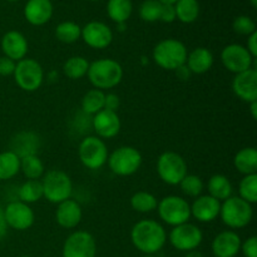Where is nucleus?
Listing matches in <instances>:
<instances>
[{
    "instance_id": "42",
    "label": "nucleus",
    "mask_w": 257,
    "mask_h": 257,
    "mask_svg": "<svg viewBox=\"0 0 257 257\" xmlns=\"http://www.w3.org/2000/svg\"><path fill=\"white\" fill-rule=\"evenodd\" d=\"M160 20L163 23H172L176 20V10L175 5L172 4H162L161 7Z\"/></svg>"
},
{
    "instance_id": "6",
    "label": "nucleus",
    "mask_w": 257,
    "mask_h": 257,
    "mask_svg": "<svg viewBox=\"0 0 257 257\" xmlns=\"http://www.w3.org/2000/svg\"><path fill=\"white\" fill-rule=\"evenodd\" d=\"M108 167L114 175L127 177L137 172L142 166V155L131 146H122L108 155Z\"/></svg>"
},
{
    "instance_id": "38",
    "label": "nucleus",
    "mask_w": 257,
    "mask_h": 257,
    "mask_svg": "<svg viewBox=\"0 0 257 257\" xmlns=\"http://www.w3.org/2000/svg\"><path fill=\"white\" fill-rule=\"evenodd\" d=\"M161 7H162V4L158 0H146L140 8V17L145 22H157V20H160Z\"/></svg>"
},
{
    "instance_id": "31",
    "label": "nucleus",
    "mask_w": 257,
    "mask_h": 257,
    "mask_svg": "<svg viewBox=\"0 0 257 257\" xmlns=\"http://www.w3.org/2000/svg\"><path fill=\"white\" fill-rule=\"evenodd\" d=\"M20 172V158L12 151L0 153V181L15 177Z\"/></svg>"
},
{
    "instance_id": "10",
    "label": "nucleus",
    "mask_w": 257,
    "mask_h": 257,
    "mask_svg": "<svg viewBox=\"0 0 257 257\" xmlns=\"http://www.w3.org/2000/svg\"><path fill=\"white\" fill-rule=\"evenodd\" d=\"M157 211L160 218L167 225L175 226L188 222L191 218V206L185 198L167 196L158 202Z\"/></svg>"
},
{
    "instance_id": "23",
    "label": "nucleus",
    "mask_w": 257,
    "mask_h": 257,
    "mask_svg": "<svg viewBox=\"0 0 257 257\" xmlns=\"http://www.w3.org/2000/svg\"><path fill=\"white\" fill-rule=\"evenodd\" d=\"M25 19L35 27L47 24L53 15V4L50 0H29L24 8Z\"/></svg>"
},
{
    "instance_id": "26",
    "label": "nucleus",
    "mask_w": 257,
    "mask_h": 257,
    "mask_svg": "<svg viewBox=\"0 0 257 257\" xmlns=\"http://www.w3.org/2000/svg\"><path fill=\"white\" fill-rule=\"evenodd\" d=\"M208 195L217 201H225L232 196V183L223 175H213L207 183Z\"/></svg>"
},
{
    "instance_id": "2",
    "label": "nucleus",
    "mask_w": 257,
    "mask_h": 257,
    "mask_svg": "<svg viewBox=\"0 0 257 257\" xmlns=\"http://www.w3.org/2000/svg\"><path fill=\"white\" fill-rule=\"evenodd\" d=\"M87 75L95 89H112L122 82L123 68L117 60L103 58L90 63Z\"/></svg>"
},
{
    "instance_id": "5",
    "label": "nucleus",
    "mask_w": 257,
    "mask_h": 257,
    "mask_svg": "<svg viewBox=\"0 0 257 257\" xmlns=\"http://www.w3.org/2000/svg\"><path fill=\"white\" fill-rule=\"evenodd\" d=\"M43 197L50 203L63 202L73 193V182L69 176L62 170H50L43 176Z\"/></svg>"
},
{
    "instance_id": "14",
    "label": "nucleus",
    "mask_w": 257,
    "mask_h": 257,
    "mask_svg": "<svg viewBox=\"0 0 257 257\" xmlns=\"http://www.w3.org/2000/svg\"><path fill=\"white\" fill-rule=\"evenodd\" d=\"M221 62L228 72L238 74L252 68L253 58L243 45L230 44L221 52Z\"/></svg>"
},
{
    "instance_id": "19",
    "label": "nucleus",
    "mask_w": 257,
    "mask_h": 257,
    "mask_svg": "<svg viewBox=\"0 0 257 257\" xmlns=\"http://www.w3.org/2000/svg\"><path fill=\"white\" fill-rule=\"evenodd\" d=\"M241 237L235 231H222L212 241V253L215 257H236L241 250Z\"/></svg>"
},
{
    "instance_id": "43",
    "label": "nucleus",
    "mask_w": 257,
    "mask_h": 257,
    "mask_svg": "<svg viewBox=\"0 0 257 257\" xmlns=\"http://www.w3.org/2000/svg\"><path fill=\"white\" fill-rule=\"evenodd\" d=\"M120 99L117 94L114 93H108L104 97V109L112 110V112H117V109L119 108Z\"/></svg>"
},
{
    "instance_id": "45",
    "label": "nucleus",
    "mask_w": 257,
    "mask_h": 257,
    "mask_svg": "<svg viewBox=\"0 0 257 257\" xmlns=\"http://www.w3.org/2000/svg\"><path fill=\"white\" fill-rule=\"evenodd\" d=\"M175 72H176V75H177V78H180L181 80H188L191 78V75H192V73H191V70L188 69L186 64L181 65V67L177 68Z\"/></svg>"
},
{
    "instance_id": "18",
    "label": "nucleus",
    "mask_w": 257,
    "mask_h": 257,
    "mask_svg": "<svg viewBox=\"0 0 257 257\" xmlns=\"http://www.w3.org/2000/svg\"><path fill=\"white\" fill-rule=\"evenodd\" d=\"M191 206V216L198 222H212L220 216L221 202L210 195H201L196 197Z\"/></svg>"
},
{
    "instance_id": "30",
    "label": "nucleus",
    "mask_w": 257,
    "mask_h": 257,
    "mask_svg": "<svg viewBox=\"0 0 257 257\" xmlns=\"http://www.w3.org/2000/svg\"><path fill=\"white\" fill-rule=\"evenodd\" d=\"M104 97L105 93L99 89H90L83 97L80 107L82 112L87 115H94L98 112L104 109Z\"/></svg>"
},
{
    "instance_id": "12",
    "label": "nucleus",
    "mask_w": 257,
    "mask_h": 257,
    "mask_svg": "<svg viewBox=\"0 0 257 257\" xmlns=\"http://www.w3.org/2000/svg\"><path fill=\"white\" fill-rule=\"evenodd\" d=\"M63 257H95L97 242L92 233L87 231H75L64 241L62 250Z\"/></svg>"
},
{
    "instance_id": "34",
    "label": "nucleus",
    "mask_w": 257,
    "mask_h": 257,
    "mask_svg": "<svg viewBox=\"0 0 257 257\" xmlns=\"http://www.w3.org/2000/svg\"><path fill=\"white\" fill-rule=\"evenodd\" d=\"M20 171L28 180H39L44 175V165L38 155L20 158Z\"/></svg>"
},
{
    "instance_id": "33",
    "label": "nucleus",
    "mask_w": 257,
    "mask_h": 257,
    "mask_svg": "<svg viewBox=\"0 0 257 257\" xmlns=\"http://www.w3.org/2000/svg\"><path fill=\"white\" fill-rule=\"evenodd\" d=\"M158 201L155 195L147 192V191H140L136 192L131 197V207L140 213H150L157 210Z\"/></svg>"
},
{
    "instance_id": "21",
    "label": "nucleus",
    "mask_w": 257,
    "mask_h": 257,
    "mask_svg": "<svg viewBox=\"0 0 257 257\" xmlns=\"http://www.w3.org/2000/svg\"><path fill=\"white\" fill-rule=\"evenodd\" d=\"M28 40L24 35L17 30L5 33L2 38V50L5 57L14 60L15 63L24 59L28 53Z\"/></svg>"
},
{
    "instance_id": "49",
    "label": "nucleus",
    "mask_w": 257,
    "mask_h": 257,
    "mask_svg": "<svg viewBox=\"0 0 257 257\" xmlns=\"http://www.w3.org/2000/svg\"><path fill=\"white\" fill-rule=\"evenodd\" d=\"M158 2L161 3V4H175L176 2H177V0H158Z\"/></svg>"
},
{
    "instance_id": "8",
    "label": "nucleus",
    "mask_w": 257,
    "mask_h": 257,
    "mask_svg": "<svg viewBox=\"0 0 257 257\" xmlns=\"http://www.w3.org/2000/svg\"><path fill=\"white\" fill-rule=\"evenodd\" d=\"M157 173L165 183L177 186L187 175V163L177 152L167 151L158 157Z\"/></svg>"
},
{
    "instance_id": "48",
    "label": "nucleus",
    "mask_w": 257,
    "mask_h": 257,
    "mask_svg": "<svg viewBox=\"0 0 257 257\" xmlns=\"http://www.w3.org/2000/svg\"><path fill=\"white\" fill-rule=\"evenodd\" d=\"M185 257H203V255L202 252H200L198 250H192V251H188Z\"/></svg>"
},
{
    "instance_id": "27",
    "label": "nucleus",
    "mask_w": 257,
    "mask_h": 257,
    "mask_svg": "<svg viewBox=\"0 0 257 257\" xmlns=\"http://www.w3.org/2000/svg\"><path fill=\"white\" fill-rule=\"evenodd\" d=\"M88 69H89V62L80 55L68 58L63 64V72H64L65 77L72 80L82 79L83 77L87 75Z\"/></svg>"
},
{
    "instance_id": "24",
    "label": "nucleus",
    "mask_w": 257,
    "mask_h": 257,
    "mask_svg": "<svg viewBox=\"0 0 257 257\" xmlns=\"http://www.w3.org/2000/svg\"><path fill=\"white\" fill-rule=\"evenodd\" d=\"M215 58L212 52L207 48H196L187 54L186 65L192 74H205L212 68Z\"/></svg>"
},
{
    "instance_id": "3",
    "label": "nucleus",
    "mask_w": 257,
    "mask_h": 257,
    "mask_svg": "<svg viewBox=\"0 0 257 257\" xmlns=\"http://www.w3.org/2000/svg\"><path fill=\"white\" fill-rule=\"evenodd\" d=\"M187 48L181 40L168 38L163 39L153 48L152 58L156 64L166 70H176L186 64Z\"/></svg>"
},
{
    "instance_id": "41",
    "label": "nucleus",
    "mask_w": 257,
    "mask_h": 257,
    "mask_svg": "<svg viewBox=\"0 0 257 257\" xmlns=\"http://www.w3.org/2000/svg\"><path fill=\"white\" fill-rule=\"evenodd\" d=\"M15 65H17V63H15L14 60L9 59V58L5 57V55L0 57V75H2V77H9V75H13L14 74Z\"/></svg>"
},
{
    "instance_id": "16",
    "label": "nucleus",
    "mask_w": 257,
    "mask_h": 257,
    "mask_svg": "<svg viewBox=\"0 0 257 257\" xmlns=\"http://www.w3.org/2000/svg\"><path fill=\"white\" fill-rule=\"evenodd\" d=\"M120 118L117 112L103 109L93 115L92 127L100 140L114 138L120 131Z\"/></svg>"
},
{
    "instance_id": "7",
    "label": "nucleus",
    "mask_w": 257,
    "mask_h": 257,
    "mask_svg": "<svg viewBox=\"0 0 257 257\" xmlns=\"http://www.w3.org/2000/svg\"><path fill=\"white\" fill-rule=\"evenodd\" d=\"M108 148L104 141L97 136L83 138L78 148V156L84 167L88 170H99L107 163Z\"/></svg>"
},
{
    "instance_id": "36",
    "label": "nucleus",
    "mask_w": 257,
    "mask_h": 257,
    "mask_svg": "<svg viewBox=\"0 0 257 257\" xmlns=\"http://www.w3.org/2000/svg\"><path fill=\"white\" fill-rule=\"evenodd\" d=\"M238 193L242 200L250 205L257 202V175H248L241 180L238 185Z\"/></svg>"
},
{
    "instance_id": "11",
    "label": "nucleus",
    "mask_w": 257,
    "mask_h": 257,
    "mask_svg": "<svg viewBox=\"0 0 257 257\" xmlns=\"http://www.w3.org/2000/svg\"><path fill=\"white\" fill-rule=\"evenodd\" d=\"M168 240L176 250L188 252V251L197 250L198 246L202 243L203 233L198 226L186 222L175 226L171 230Z\"/></svg>"
},
{
    "instance_id": "44",
    "label": "nucleus",
    "mask_w": 257,
    "mask_h": 257,
    "mask_svg": "<svg viewBox=\"0 0 257 257\" xmlns=\"http://www.w3.org/2000/svg\"><path fill=\"white\" fill-rule=\"evenodd\" d=\"M246 49L248 50V53L255 59L257 57V32L252 33V34L247 37V47H246Z\"/></svg>"
},
{
    "instance_id": "22",
    "label": "nucleus",
    "mask_w": 257,
    "mask_h": 257,
    "mask_svg": "<svg viewBox=\"0 0 257 257\" xmlns=\"http://www.w3.org/2000/svg\"><path fill=\"white\" fill-rule=\"evenodd\" d=\"M42 146L40 137L32 131H23L17 133L10 142V150L19 158L37 155Z\"/></svg>"
},
{
    "instance_id": "53",
    "label": "nucleus",
    "mask_w": 257,
    "mask_h": 257,
    "mask_svg": "<svg viewBox=\"0 0 257 257\" xmlns=\"http://www.w3.org/2000/svg\"><path fill=\"white\" fill-rule=\"evenodd\" d=\"M8 2H17V0H8Z\"/></svg>"
},
{
    "instance_id": "52",
    "label": "nucleus",
    "mask_w": 257,
    "mask_h": 257,
    "mask_svg": "<svg viewBox=\"0 0 257 257\" xmlns=\"http://www.w3.org/2000/svg\"><path fill=\"white\" fill-rule=\"evenodd\" d=\"M19 257H32V256H27V255H24V256H19Z\"/></svg>"
},
{
    "instance_id": "9",
    "label": "nucleus",
    "mask_w": 257,
    "mask_h": 257,
    "mask_svg": "<svg viewBox=\"0 0 257 257\" xmlns=\"http://www.w3.org/2000/svg\"><path fill=\"white\" fill-rule=\"evenodd\" d=\"M13 75L18 87L25 92L38 90L44 80V70L42 65L32 58H24L17 62Z\"/></svg>"
},
{
    "instance_id": "4",
    "label": "nucleus",
    "mask_w": 257,
    "mask_h": 257,
    "mask_svg": "<svg viewBox=\"0 0 257 257\" xmlns=\"http://www.w3.org/2000/svg\"><path fill=\"white\" fill-rule=\"evenodd\" d=\"M220 217L227 227L232 230H240L246 227L252 221V205L238 196H231L221 203Z\"/></svg>"
},
{
    "instance_id": "47",
    "label": "nucleus",
    "mask_w": 257,
    "mask_h": 257,
    "mask_svg": "<svg viewBox=\"0 0 257 257\" xmlns=\"http://www.w3.org/2000/svg\"><path fill=\"white\" fill-rule=\"evenodd\" d=\"M248 104H250L251 115H252L253 119H256V118H257V100H255V102L248 103Z\"/></svg>"
},
{
    "instance_id": "46",
    "label": "nucleus",
    "mask_w": 257,
    "mask_h": 257,
    "mask_svg": "<svg viewBox=\"0 0 257 257\" xmlns=\"http://www.w3.org/2000/svg\"><path fill=\"white\" fill-rule=\"evenodd\" d=\"M8 232V225L5 222V217H4V208L0 207V241L7 236Z\"/></svg>"
},
{
    "instance_id": "15",
    "label": "nucleus",
    "mask_w": 257,
    "mask_h": 257,
    "mask_svg": "<svg viewBox=\"0 0 257 257\" xmlns=\"http://www.w3.org/2000/svg\"><path fill=\"white\" fill-rule=\"evenodd\" d=\"M80 38L93 49H105L113 40V32L107 24L102 22H89L82 28Z\"/></svg>"
},
{
    "instance_id": "28",
    "label": "nucleus",
    "mask_w": 257,
    "mask_h": 257,
    "mask_svg": "<svg viewBox=\"0 0 257 257\" xmlns=\"http://www.w3.org/2000/svg\"><path fill=\"white\" fill-rule=\"evenodd\" d=\"M132 2L131 0H108V17L117 24H124L132 14Z\"/></svg>"
},
{
    "instance_id": "51",
    "label": "nucleus",
    "mask_w": 257,
    "mask_h": 257,
    "mask_svg": "<svg viewBox=\"0 0 257 257\" xmlns=\"http://www.w3.org/2000/svg\"><path fill=\"white\" fill-rule=\"evenodd\" d=\"M143 257H155L153 255H145Z\"/></svg>"
},
{
    "instance_id": "13",
    "label": "nucleus",
    "mask_w": 257,
    "mask_h": 257,
    "mask_svg": "<svg viewBox=\"0 0 257 257\" xmlns=\"http://www.w3.org/2000/svg\"><path fill=\"white\" fill-rule=\"evenodd\" d=\"M4 217L8 227L17 231L29 230L35 222V213L29 205L22 201H12L4 208Z\"/></svg>"
},
{
    "instance_id": "40",
    "label": "nucleus",
    "mask_w": 257,
    "mask_h": 257,
    "mask_svg": "<svg viewBox=\"0 0 257 257\" xmlns=\"http://www.w3.org/2000/svg\"><path fill=\"white\" fill-rule=\"evenodd\" d=\"M245 257H257V237L251 236L247 240L241 242V250Z\"/></svg>"
},
{
    "instance_id": "54",
    "label": "nucleus",
    "mask_w": 257,
    "mask_h": 257,
    "mask_svg": "<svg viewBox=\"0 0 257 257\" xmlns=\"http://www.w3.org/2000/svg\"><path fill=\"white\" fill-rule=\"evenodd\" d=\"M90 2H99V0H90Z\"/></svg>"
},
{
    "instance_id": "1",
    "label": "nucleus",
    "mask_w": 257,
    "mask_h": 257,
    "mask_svg": "<svg viewBox=\"0 0 257 257\" xmlns=\"http://www.w3.org/2000/svg\"><path fill=\"white\" fill-rule=\"evenodd\" d=\"M133 246L145 255H155L167 241L165 227L155 220H141L131 230Z\"/></svg>"
},
{
    "instance_id": "35",
    "label": "nucleus",
    "mask_w": 257,
    "mask_h": 257,
    "mask_svg": "<svg viewBox=\"0 0 257 257\" xmlns=\"http://www.w3.org/2000/svg\"><path fill=\"white\" fill-rule=\"evenodd\" d=\"M82 35V28L74 22H63L55 29V37L64 44H73Z\"/></svg>"
},
{
    "instance_id": "50",
    "label": "nucleus",
    "mask_w": 257,
    "mask_h": 257,
    "mask_svg": "<svg viewBox=\"0 0 257 257\" xmlns=\"http://www.w3.org/2000/svg\"><path fill=\"white\" fill-rule=\"evenodd\" d=\"M251 4H252L253 8L257 7V0H251Z\"/></svg>"
},
{
    "instance_id": "17",
    "label": "nucleus",
    "mask_w": 257,
    "mask_h": 257,
    "mask_svg": "<svg viewBox=\"0 0 257 257\" xmlns=\"http://www.w3.org/2000/svg\"><path fill=\"white\" fill-rule=\"evenodd\" d=\"M232 90L243 102L251 103L257 100V70L255 68L235 74Z\"/></svg>"
},
{
    "instance_id": "29",
    "label": "nucleus",
    "mask_w": 257,
    "mask_h": 257,
    "mask_svg": "<svg viewBox=\"0 0 257 257\" xmlns=\"http://www.w3.org/2000/svg\"><path fill=\"white\" fill-rule=\"evenodd\" d=\"M176 18L185 24L196 22L200 15V4L197 0H177L175 3Z\"/></svg>"
},
{
    "instance_id": "32",
    "label": "nucleus",
    "mask_w": 257,
    "mask_h": 257,
    "mask_svg": "<svg viewBox=\"0 0 257 257\" xmlns=\"http://www.w3.org/2000/svg\"><path fill=\"white\" fill-rule=\"evenodd\" d=\"M19 201L30 205L43 198V186L39 180H28L18 190Z\"/></svg>"
},
{
    "instance_id": "25",
    "label": "nucleus",
    "mask_w": 257,
    "mask_h": 257,
    "mask_svg": "<svg viewBox=\"0 0 257 257\" xmlns=\"http://www.w3.org/2000/svg\"><path fill=\"white\" fill-rule=\"evenodd\" d=\"M233 166L243 176L257 175V151L255 147H245L236 153Z\"/></svg>"
},
{
    "instance_id": "20",
    "label": "nucleus",
    "mask_w": 257,
    "mask_h": 257,
    "mask_svg": "<svg viewBox=\"0 0 257 257\" xmlns=\"http://www.w3.org/2000/svg\"><path fill=\"white\" fill-rule=\"evenodd\" d=\"M82 218L83 210L75 200L68 198L63 202L58 203L57 211H55V221L60 227L67 228V230L77 227Z\"/></svg>"
},
{
    "instance_id": "37",
    "label": "nucleus",
    "mask_w": 257,
    "mask_h": 257,
    "mask_svg": "<svg viewBox=\"0 0 257 257\" xmlns=\"http://www.w3.org/2000/svg\"><path fill=\"white\" fill-rule=\"evenodd\" d=\"M181 191L188 197H198L205 188L202 178L196 175H186L180 182Z\"/></svg>"
},
{
    "instance_id": "39",
    "label": "nucleus",
    "mask_w": 257,
    "mask_h": 257,
    "mask_svg": "<svg viewBox=\"0 0 257 257\" xmlns=\"http://www.w3.org/2000/svg\"><path fill=\"white\" fill-rule=\"evenodd\" d=\"M232 28L235 33L240 35H246V37L256 32L255 22L250 17H246V15H240V17L235 18L232 23Z\"/></svg>"
}]
</instances>
